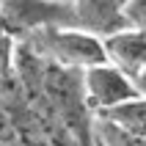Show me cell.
Here are the masks:
<instances>
[{
	"mask_svg": "<svg viewBox=\"0 0 146 146\" xmlns=\"http://www.w3.org/2000/svg\"><path fill=\"white\" fill-rule=\"evenodd\" d=\"M124 17H127L130 28H138V31L146 33V0H127Z\"/></svg>",
	"mask_w": 146,
	"mask_h": 146,
	"instance_id": "8",
	"label": "cell"
},
{
	"mask_svg": "<svg viewBox=\"0 0 146 146\" xmlns=\"http://www.w3.org/2000/svg\"><path fill=\"white\" fill-rule=\"evenodd\" d=\"M94 141H97L99 146H146V141L135 138V135H127L124 130L102 121V119L94 124Z\"/></svg>",
	"mask_w": 146,
	"mask_h": 146,
	"instance_id": "7",
	"label": "cell"
},
{
	"mask_svg": "<svg viewBox=\"0 0 146 146\" xmlns=\"http://www.w3.org/2000/svg\"><path fill=\"white\" fill-rule=\"evenodd\" d=\"M105 44V61L127 74L132 83L146 69V33L138 28H124L102 39Z\"/></svg>",
	"mask_w": 146,
	"mask_h": 146,
	"instance_id": "4",
	"label": "cell"
},
{
	"mask_svg": "<svg viewBox=\"0 0 146 146\" xmlns=\"http://www.w3.org/2000/svg\"><path fill=\"white\" fill-rule=\"evenodd\" d=\"M135 86H138V91H141V97H146V69H143V74H141L138 80H135Z\"/></svg>",
	"mask_w": 146,
	"mask_h": 146,
	"instance_id": "9",
	"label": "cell"
},
{
	"mask_svg": "<svg viewBox=\"0 0 146 146\" xmlns=\"http://www.w3.org/2000/svg\"><path fill=\"white\" fill-rule=\"evenodd\" d=\"M99 119L113 124V127H119V130H124L127 135H135V138L146 141V97L130 99V102H124V105L102 113Z\"/></svg>",
	"mask_w": 146,
	"mask_h": 146,
	"instance_id": "6",
	"label": "cell"
},
{
	"mask_svg": "<svg viewBox=\"0 0 146 146\" xmlns=\"http://www.w3.org/2000/svg\"><path fill=\"white\" fill-rule=\"evenodd\" d=\"M36 55L47 58L50 64L69 69V72H86L105 61V44L99 36L83 31V28H41L31 39Z\"/></svg>",
	"mask_w": 146,
	"mask_h": 146,
	"instance_id": "1",
	"label": "cell"
},
{
	"mask_svg": "<svg viewBox=\"0 0 146 146\" xmlns=\"http://www.w3.org/2000/svg\"><path fill=\"white\" fill-rule=\"evenodd\" d=\"M72 6L77 14V25L99 39L130 28L124 17L127 0H72Z\"/></svg>",
	"mask_w": 146,
	"mask_h": 146,
	"instance_id": "5",
	"label": "cell"
},
{
	"mask_svg": "<svg viewBox=\"0 0 146 146\" xmlns=\"http://www.w3.org/2000/svg\"><path fill=\"white\" fill-rule=\"evenodd\" d=\"M0 19L19 33H36L41 28H80L72 0H0Z\"/></svg>",
	"mask_w": 146,
	"mask_h": 146,
	"instance_id": "2",
	"label": "cell"
},
{
	"mask_svg": "<svg viewBox=\"0 0 146 146\" xmlns=\"http://www.w3.org/2000/svg\"><path fill=\"white\" fill-rule=\"evenodd\" d=\"M80 86H83V105L88 110H94L97 116L141 97L138 86L110 64H99L94 69H86L80 74Z\"/></svg>",
	"mask_w": 146,
	"mask_h": 146,
	"instance_id": "3",
	"label": "cell"
},
{
	"mask_svg": "<svg viewBox=\"0 0 146 146\" xmlns=\"http://www.w3.org/2000/svg\"><path fill=\"white\" fill-rule=\"evenodd\" d=\"M94 146H99V143H97V141H94Z\"/></svg>",
	"mask_w": 146,
	"mask_h": 146,
	"instance_id": "10",
	"label": "cell"
}]
</instances>
